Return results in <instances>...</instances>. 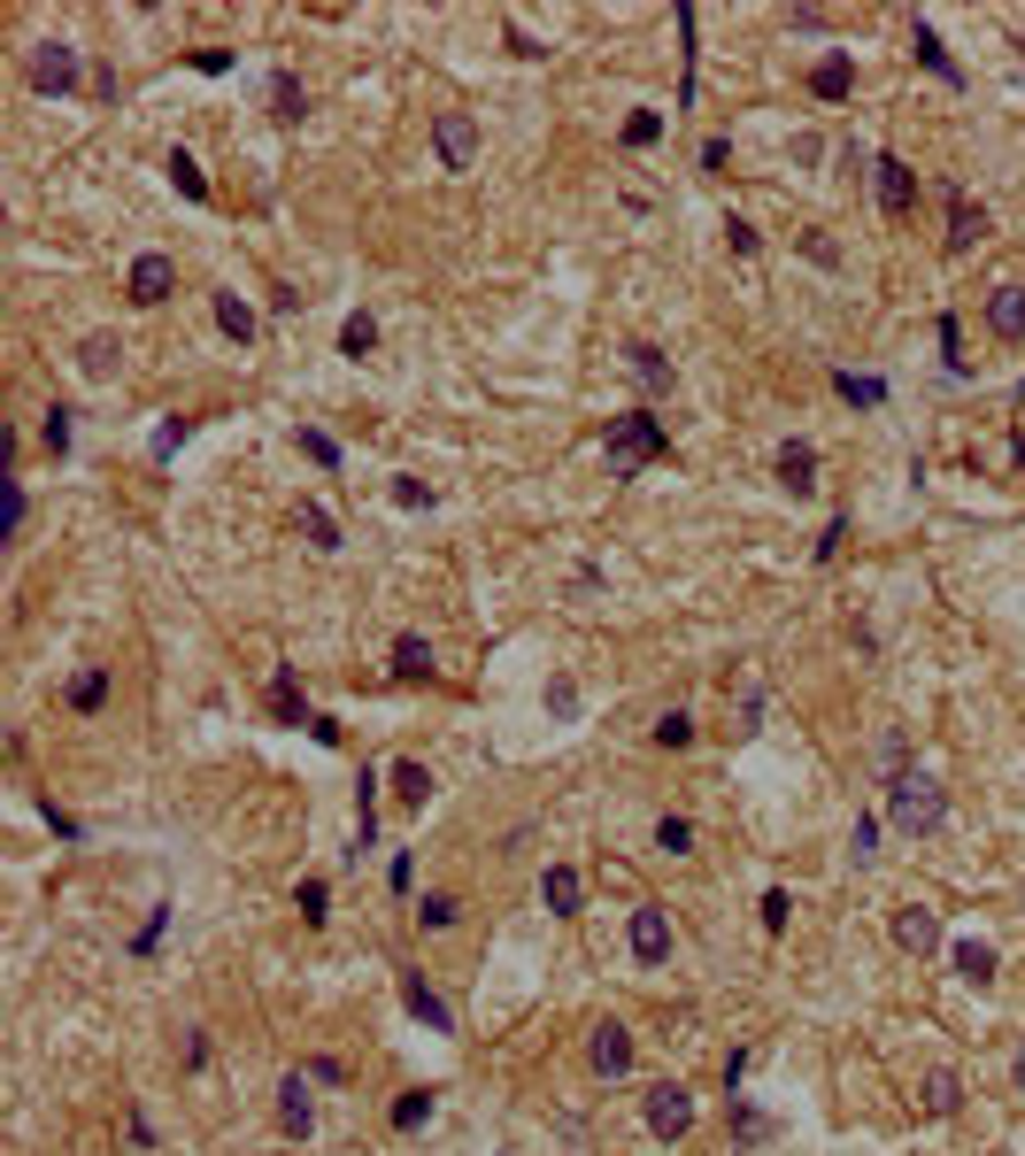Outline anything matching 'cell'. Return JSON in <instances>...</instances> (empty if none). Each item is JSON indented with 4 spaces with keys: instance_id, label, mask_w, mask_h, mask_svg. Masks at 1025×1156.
<instances>
[{
    "instance_id": "1",
    "label": "cell",
    "mask_w": 1025,
    "mask_h": 1156,
    "mask_svg": "<svg viewBox=\"0 0 1025 1156\" xmlns=\"http://www.w3.org/2000/svg\"><path fill=\"white\" fill-rule=\"evenodd\" d=\"M887 818L917 841V833H941L949 825V786L933 779V771H902V779H887Z\"/></svg>"
},
{
    "instance_id": "2",
    "label": "cell",
    "mask_w": 1025,
    "mask_h": 1156,
    "mask_svg": "<svg viewBox=\"0 0 1025 1156\" xmlns=\"http://www.w3.org/2000/svg\"><path fill=\"white\" fill-rule=\"evenodd\" d=\"M602 448H610V471L633 478L640 463H663V456H671V432H663L648 409H625V417H610V439H602Z\"/></svg>"
},
{
    "instance_id": "3",
    "label": "cell",
    "mask_w": 1025,
    "mask_h": 1156,
    "mask_svg": "<svg viewBox=\"0 0 1025 1156\" xmlns=\"http://www.w3.org/2000/svg\"><path fill=\"white\" fill-rule=\"evenodd\" d=\"M433 154H440V170H471L478 162V116L471 109H440L433 116Z\"/></svg>"
},
{
    "instance_id": "4",
    "label": "cell",
    "mask_w": 1025,
    "mask_h": 1156,
    "mask_svg": "<svg viewBox=\"0 0 1025 1156\" xmlns=\"http://www.w3.org/2000/svg\"><path fill=\"white\" fill-rule=\"evenodd\" d=\"M648 1133H655V1141H687V1133H695V1095L678 1087V1080L648 1087Z\"/></svg>"
},
{
    "instance_id": "5",
    "label": "cell",
    "mask_w": 1025,
    "mask_h": 1156,
    "mask_svg": "<svg viewBox=\"0 0 1025 1156\" xmlns=\"http://www.w3.org/2000/svg\"><path fill=\"white\" fill-rule=\"evenodd\" d=\"M32 85H39L47 101H62L70 85H77V47H70V39H39V47H32Z\"/></svg>"
},
{
    "instance_id": "6",
    "label": "cell",
    "mask_w": 1025,
    "mask_h": 1156,
    "mask_svg": "<svg viewBox=\"0 0 1025 1156\" xmlns=\"http://www.w3.org/2000/svg\"><path fill=\"white\" fill-rule=\"evenodd\" d=\"M124 294H132L139 309H162L170 294H178V262H170V254H132V278H124Z\"/></svg>"
},
{
    "instance_id": "7",
    "label": "cell",
    "mask_w": 1025,
    "mask_h": 1156,
    "mask_svg": "<svg viewBox=\"0 0 1025 1156\" xmlns=\"http://www.w3.org/2000/svg\"><path fill=\"white\" fill-rule=\"evenodd\" d=\"M872 177H879V209H887V216H910V201H917V170H910L902 154H879V162H872Z\"/></svg>"
},
{
    "instance_id": "8",
    "label": "cell",
    "mask_w": 1025,
    "mask_h": 1156,
    "mask_svg": "<svg viewBox=\"0 0 1025 1156\" xmlns=\"http://www.w3.org/2000/svg\"><path fill=\"white\" fill-rule=\"evenodd\" d=\"M77 371L93 378V386H109V378L124 371V339H116V332H85V339H77Z\"/></svg>"
},
{
    "instance_id": "9",
    "label": "cell",
    "mask_w": 1025,
    "mask_h": 1156,
    "mask_svg": "<svg viewBox=\"0 0 1025 1156\" xmlns=\"http://www.w3.org/2000/svg\"><path fill=\"white\" fill-rule=\"evenodd\" d=\"M995 232V216L972 201V194H949V254H964V247H979Z\"/></svg>"
},
{
    "instance_id": "10",
    "label": "cell",
    "mask_w": 1025,
    "mask_h": 1156,
    "mask_svg": "<svg viewBox=\"0 0 1025 1156\" xmlns=\"http://www.w3.org/2000/svg\"><path fill=\"white\" fill-rule=\"evenodd\" d=\"M633 956H640V964H671V918H663L655 903L633 910Z\"/></svg>"
},
{
    "instance_id": "11",
    "label": "cell",
    "mask_w": 1025,
    "mask_h": 1156,
    "mask_svg": "<svg viewBox=\"0 0 1025 1156\" xmlns=\"http://www.w3.org/2000/svg\"><path fill=\"white\" fill-rule=\"evenodd\" d=\"M278 1126H286L293 1141H309V1133H316V1103H309V1080H301V1072H286V1080H278Z\"/></svg>"
},
{
    "instance_id": "12",
    "label": "cell",
    "mask_w": 1025,
    "mask_h": 1156,
    "mask_svg": "<svg viewBox=\"0 0 1025 1156\" xmlns=\"http://www.w3.org/2000/svg\"><path fill=\"white\" fill-rule=\"evenodd\" d=\"M895 948L933 956V948H941V918H933V910H917V903H902V910H895Z\"/></svg>"
},
{
    "instance_id": "13",
    "label": "cell",
    "mask_w": 1025,
    "mask_h": 1156,
    "mask_svg": "<svg viewBox=\"0 0 1025 1156\" xmlns=\"http://www.w3.org/2000/svg\"><path fill=\"white\" fill-rule=\"evenodd\" d=\"M401 1003H409V1018H416V1026H433V1033H455V1010H448L433 987H424L416 971H401Z\"/></svg>"
},
{
    "instance_id": "14",
    "label": "cell",
    "mask_w": 1025,
    "mask_h": 1156,
    "mask_svg": "<svg viewBox=\"0 0 1025 1156\" xmlns=\"http://www.w3.org/2000/svg\"><path fill=\"white\" fill-rule=\"evenodd\" d=\"M987 332L1010 339V347L1025 339V286H995V294H987Z\"/></svg>"
},
{
    "instance_id": "15",
    "label": "cell",
    "mask_w": 1025,
    "mask_h": 1156,
    "mask_svg": "<svg viewBox=\"0 0 1025 1156\" xmlns=\"http://www.w3.org/2000/svg\"><path fill=\"white\" fill-rule=\"evenodd\" d=\"M586 1056H593V1072H610V1080H617L625 1064H633V1033H625L617 1018H610V1026H593V1048H586Z\"/></svg>"
},
{
    "instance_id": "16",
    "label": "cell",
    "mask_w": 1025,
    "mask_h": 1156,
    "mask_svg": "<svg viewBox=\"0 0 1025 1156\" xmlns=\"http://www.w3.org/2000/svg\"><path fill=\"white\" fill-rule=\"evenodd\" d=\"M772 471H779V486H787V494H810V486H817V448H810V439H787Z\"/></svg>"
},
{
    "instance_id": "17",
    "label": "cell",
    "mask_w": 1025,
    "mask_h": 1156,
    "mask_svg": "<svg viewBox=\"0 0 1025 1156\" xmlns=\"http://www.w3.org/2000/svg\"><path fill=\"white\" fill-rule=\"evenodd\" d=\"M910 47H917V62H925V70H933V77H941V85H964V70H957V62H949V47H941V32H933V24H925V16H917V24H910Z\"/></svg>"
},
{
    "instance_id": "18",
    "label": "cell",
    "mask_w": 1025,
    "mask_h": 1156,
    "mask_svg": "<svg viewBox=\"0 0 1025 1156\" xmlns=\"http://www.w3.org/2000/svg\"><path fill=\"white\" fill-rule=\"evenodd\" d=\"M625 363H633V378H640L648 394H671V386H678V371L663 363V347H648V339H633V347H625Z\"/></svg>"
},
{
    "instance_id": "19",
    "label": "cell",
    "mask_w": 1025,
    "mask_h": 1156,
    "mask_svg": "<svg viewBox=\"0 0 1025 1156\" xmlns=\"http://www.w3.org/2000/svg\"><path fill=\"white\" fill-rule=\"evenodd\" d=\"M810 94H817V101H848V94H857V62H848V54H825V62L810 70Z\"/></svg>"
},
{
    "instance_id": "20",
    "label": "cell",
    "mask_w": 1025,
    "mask_h": 1156,
    "mask_svg": "<svg viewBox=\"0 0 1025 1156\" xmlns=\"http://www.w3.org/2000/svg\"><path fill=\"white\" fill-rule=\"evenodd\" d=\"M540 903H548L555 918H578V871H571V863H548V871H540Z\"/></svg>"
},
{
    "instance_id": "21",
    "label": "cell",
    "mask_w": 1025,
    "mask_h": 1156,
    "mask_svg": "<svg viewBox=\"0 0 1025 1156\" xmlns=\"http://www.w3.org/2000/svg\"><path fill=\"white\" fill-rule=\"evenodd\" d=\"M925 1118H957V1103H964V1080L957 1072H925Z\"/></svg>"
},
{
    "instance_id": "22",
    "label": "cell",
    "mask_w": 1025,
    "mask_h": 1156,
    "mask_svg": "<svg viewBox=\"0 0 1025 1156\" xmlns=\"http://www.w3.org/2000/svg\"><path fill=\"white\" fill-rule=\"evenodd\" d=\"M271 116H278V124H301V116H309V94H301V77H293V70H278V77H271Z\"/></svg>"
},
{
    "instance_id": "23",
    "label": "cell",
    "mask_w": 1025,
    "mask_h": 1156,
    "mask_svg": "<svg viewBox=\"0 0 1025 1156\" xmlns=\"http://www.w3.org/2000/svg\"><path fill=\"white\" fill-rule=\"evenodd\" d=\"M957 980L995 987V948H987V941H957Z\"/></svg>"
},
{
    "instance_id": "24",
    "label": "cell",
    "mask_w": 1025,
    "mask_h": 1156,
    "mask_svg": "<svg viewBox=\"0 0 1025 1156\" xmlns=\"http://www.w3.org/2000/svg\"><path fill=\"white\" fill-rule=\"evenodd\" d=\"M301 532H309V548H316V556H332V548H339V517H332L324 501H301Z\"/></svg>"
},
{
    "instance_id": "25",
    "label": "cell",
    "mask_w": 1025,
    "mask_h": 1156,
    "mask_svg": "<svg viewBox=\"0 0 1025 1156\" xmlns=\"http://www.w3.org/2000/svg\"><path fill=\"white\" fill-rule=\"evenodd\" d=\"M271 709H278V718H286V725H309V709H301V679H293L286 663L271 671Z\"/></svg>"
},
{
    "instance_id": "26",
    "label": "cell",
    "mask_w": 1025,
    "mask_h": 1156,
    "mask_svg": "<svg viewBox=\"0 0 1025 1156\" xmlns=\"http://www.w3.org/2000/svg\"><path fill=\"white\" fill-rule=\"evenodd\" d=\"M162 170H170V186H178L186 201H209V177H201V162H193L186 147H170V162H162Z\"/></svg>"
},
{
    "instance_id": "27",
    "label": "cell",
    "mask_w": 1025,
    "mask_h": 1156,
    "mask_svg": "<svg viewBox=\"0 0 1025 1156\" xmlns=\"http://www.w3.org/2000/svg\"><path fill=\"white\" fill-rule=\"evenodd\" d=\"M393 794H401V810H424V803H433V771H424V763H393Z\"/></svg>"
},
{
    "instance_id": "28",
    "label": "cell",
    "mask_w": 1025,
    "mask_h": 1156,
    "mask_svg": "<svg viewBox=\"0 0 1025 1156\" xmlns=\"http://www.w3.org/2000/svg\"><path fill=\"white\" fill-rule=\"evenodd\" d=\"M216 332H224V339H239V347H247V339H254V309H247V301H239V294H216Z\"/></svg>"
},
{
    "instance_id": "29",
    "label": "cell",
    "mask_w": 1025,
    "mask_h": 1156,
    "mask_svg": "<svg viewBox=\"0 0 1025 1156\" xmlns=\"http://www.w3.org/2000/svg\"><path fill=\"white\" fill-rule=\"evenodd\" d=\"M371 347H378V316H371V309H355L348 324H339V355H355V363H363Z\"/></svg>"
},
{
    "instance_id": "30",
    "label": "cell",
    "mask_w": 1025,
    "mask_h": 1156,
    "mask_svg": "<svg viewBox=\"0 0 1025 1156\" xmlns=\"http://www.w3.org/2000/svg\"><path fill=\"white\" fill-rule=\"evenodd\" d=\"M393 679H433V648H424L416 633L393 641Z\"/></svg>"
},
{
    "instance_id": "31",
    "label": "cell",
    "mask_w": 1025,
    "mask_h": 1156,
    "mask_svg": "<svg viewBox=\"0 0 1025 1156\" xmlns=\"http://www.w3.org/2000/svg\"><path fill=\"white\" fill-rule=\"evenodd\" d=\"M833 394L857 401V409H879V401H887V386H879V378H857V371H833Z\"/></svg>"
},
{
    "instance_id": "32",
    "label": "cell",
    "mask_w": 1025,
    "mask_h": 1156,
    "mask_svg": "<svg viewBox=\"0 0 1025 1156\" xmlns=\"http://www.w3.org/2000/svg\"><path fill=\"white\" fill-rule=\"evenodd\" d=\"M733 1141H748V1148L772 1141V1118H763L755 1103H740V1095H733Z\"/></svg>"
},
{
    "instance_id": "33",
    "label": "cell",
    "mask_w": 1025,
    "mask_h": 1156,
    "mask_svg": "<svg viewBox=\"0 0 1025 1156\" xmlns=\"http://www.w3.org/2000/svg\"><path fill=\"white\" fill-rule=\"evenodd\" d=\"M293 910H301L309 925H324V918H332V886H324V879H301V886H293Z\"/></svg>"
},
{
    "instance_id": "34",
    "label": "cell",
    "mask_w": 1025,
    "mask_h": 1156,
    "mask_svg": "<svg viewBox=\"0 0 1025 1156\" xmlns=\"http://www.w3.org/2000/svg\"><path fill=\"white\" fill-rule=\"evenodd\" d=\"M455 918H463V903H455V895H424V903H416V925H424V933H448Z\"/></svg>"
},
{
    "instance_id": "35",
    "label": "cell",
    "mask_w": 1025,
    "mask_h": 1156,
    "mask_svg": "<svg viewBox=\"0 0 1025 1156\" xmlns=\"http://www.w3.org/2000/svg\"><path fill=\"white\" fill-rule=\"evenodd\" d=\"M70 417H77L70 401H54V409H47V424H39V439H47V456H70V432H77Z\"/></svg>"
},
{
    "instance_id": "36",
    "label": "cell",
    "mask_w": 1025,
    "mask_h": 1156,
    "mask_svg": "<svg viewBox=\"0 0 1025 1156\" xmlns=\"http://www.w3.org/2000/svg\"><path fill=\"white\" fill-rule=\"evenodd\" d=\"M655 748H695V718H687V709H663V718H655Z\"/></svg>"
},
{
    "instance_id": "37",
    "label": "cell",
    "mask_w": 1025,
    "mask_h": 1156,
    "mask_svg": "<svg viewBox=\"0 0 1025 1156\" xmlns=\"http://www.w3.org/2000/svg\"><path fill=\"white\" fill-rule=\"evenodd\" d=\"M301 456H309L316 471H339V439H332V432H316V424H301Z\"/></svg>"
},
{
    "instance_id": "38",
    "label": "cell",
    "mask_w": 1025,
    "mask_h": 1156,
    "mask_svg": "<svg viewBox=\"0 0 1025 1156\" xmlns=\"http://www.w3.org/2000/svg\"><path fill=\"white\" fill-rule=\"evenodd\" d=\"M109 701V671H77L70 679V709H101Z\"/></svg>"
},
{
    "instance_id": "39",
    "label": "cell",
    "mask_w": 1025,
    "mask_h": 1156,
    "mask_svg": "<svg viewBox=\"0 0 1025 1156\" xmlns=\"http://www.w3.org/2000/svg\"><path fill=\"white\" fill-rule=\"evenodd\" d=\"M424 1118H433V1087H409V1095L393 1103V1126H401V1133H416Z\"/></svg>"
},
{
    "instance_id": "40",
    "label": "cell",
    "mask_w": 1025,
    "mask_h": 1156,
    "mask_svg": "<svg viewBox=\"0 0 1025 1156\" xmlns=\"http://www.w3.org/2000/svg\"><path fill=\"white\" fill-rule=\"evenodd\" d=\"M548 718H578V679H571V671L548 679Z\"/></svg>"
},
{
    "instance_id": "41",
    "label": "cell",
    "mask_w": 1025,
    "mask_h": 1156,
    "mask_svg": "<svg viewBox=\"0 0 1025 1156\" xmlns=\"http://www.w3.org/2000/svg\"><path fill=\"white\" fill-rule=\"evenodd\" d=\"M186 439H193V417H162L154 424V456H178Z\"/></svg>"
},
{
    "instance_id": "42",
    "label": "cell",
    "mask_w": 1025,
    "mask_h": 1156,
    "mask_svg": "<svg viewBox=\"0 0 1025 1156\" xmlns=\"http://www.w3.org/2000/svg\"><path fill=\"white\" fill-rule=\"evenodd\" d=\"M655 848H663V856H687V848H695V825H687V818H663V825H655Z\"/></svg>"
},
{
    "instance_id": "43",
    "label": "cell",
    "mask_w": 1025,
    "mask_h": 1156,
    "mask_svg": "<svg viewBox=\"0 0 1025 1156\" xmlns=\"http://www.w3.org/2000/svg\"><path fill=\"white\" fill-rule=\"evenodd\" d=\"M655 139H663V116H655V109H640V116L625 124V147H655Z\"/></svg>"
},
{
    "instance_id": "44",
    "label": "cell",
    "mask_w": 1025,
    "mask_h": 1156,
    "mask_svg": "<svg viewBox=\"0 0 1025 1156\" xmlns=\"http://www.w3.org/2000/svg\"><path fill=\"white\" fill-rule=\"evenodd\" d=\"M802 254L817 262V271H840V247H833L825 232H802Z\"/></svg>"
},
{
    "instance_id": "45",
    "label": "cell",
    "mask_w": 1025,
    "mask_h": 1156,
    "mask_svg": "<svg viewBox=\"0 0 1025 1156\" xmlns=\"http://www.w3.org/2000/svg\"><path fill=\"white\" fill-rule=\"evenodd\" d=\"M941 355H949V371L964 378L972 363H964V332H957V316H941Z\"/></svg>"
},
{
    "instance_id": "46",
    "label": "cell",
    "mask_w": 1025,
    "mask_h": 1156,
    "mask_svg": "<svg viewBox=\"0 0 1025 1156\" xmlns=\"http://www.w3.org/2000/svg\"><path fill=\"white\" fill-rule=\"evenodd\" d=\"M787 910H795L787 886H772V895H763V933H787Z\"/></svg>"
},
{
    "instance_id": "47",
    "label": "cell",
    "mask_w": 1025,
    "mask_h": 1156,
    "mask_svg": "<svg viewBox=\"0 0 1025 1156\" xmlns=\"http://www.w3.org/2000/svg\"><path fill=\"white\" fill-rule=\"evenodd\" d=\"M725 239H733V254H755V247H763V232H755L748 216H725Z\"/></svg>"
},
{
    "instance_id": "48",
    "label": "cell",
    "mask_w": 1025,
    "mask_h": 1156,
    "mask_svg": "<svg viewBox=\"0 0 1025 1156\" xmlns=\"http://www.w3.org/2000/svg\"><path fill=\"white\" fill-rule=\"evenodd\" d=\"M393 501L401 509H433V486H424V478H393Z\"/></svg>"
},
{
    "instance_id": "49",
    "label": "cell",
    "mask_w": 1025,
    "mask_h": 1156,
    "mask_svg": "<svg viewBox=\"0 0 1025 1156\" xmlns=\"http://www.w3.org/2000/svg\"><path fill=\"white\" fill-rule=\"evenodd\" d=\"M848 848H857V863H864V856H879V818H857V833H848Z\"/></svg>"
},
{
    "instance_id": "50",
    "label": "cell",
    "mask_w": 1025,
    "mask_h": 1156,
    "mask_svg": "<svg viewBox=\"0 0 1025 1156\" xmlns=\"http://www.w3.org/2000/svg\"><path fill=\"white\" fill-rule=\"evenodd\" d=\"M162 925H170V903H154V910H147V925H139V956H154V941H162Z\"/></svg>"
},
{
    "instance_id": "51",
    "label": "cell",
    "mask_w": 1025,
    "mask_h": 1156,
    "mask_svg": "<svg viewBox=\"0 0 1025 1156\" xmlns=\"http://www.w3.org/2000/svg\"><path fill=\"white\" fill-rule=\"evenodd\" d=\"M902 756H910V741H902V733H887V741H879V763H887L895 779H902Z\"/></svg>"
},
{
    "instance_id": "52",
    "label": "cell",
    "mask_w": 1025,
    "mask_h": 1156,
    "mask_svg": "<svg viewBox=\"0 0 1025 1156\" xmlns=\"http://www.w3.org/2000/svg\"><path fill=\"white\" fill-rule=\"evenodd\" d=\"M509 47H517V54H525V62H540V54H548V47H540V39H533V32H525V24H509Z\"/></svg>"
},
{
    "instance_id": "53",
    "label": "cell",
    "mask_w": 1025,
    "mask_h": 1156,
    "mask_svg": "<svg viewBox=\"0 0 1025 1156\" xmlns=\"http://www.w3.org/2000/svg\"><path fill=\"white\" fill-rule=\"evenodd\" d=\"M840 540H848V524L833 517V524H825V540H817V563H833V556H840Z\"/></svg>"
},
{
    "instance_id": "54",
    "label": "cell",
    "mask_w": 1025,
    "mask_h": 1156,
    "mask_svg": "<svg viewBox=\"0 0 1025 1156\" xmlns=\"http://www.w3.org/2000/svg\"><path fill=\"white\" fill-rule=\"evenodd\" d=\"M0 524H9V540L24 532V486H16V478H9V517H0Z\"/></svg>"
},
{
    "instance_id": "55",
    "label": "cell",
    "mask_w": 1025,
    "mask_h": 1156,
    "mask_svg": "<svg viewBox=\"0 0 1025 1156\" xmlns=\"http://www.w3.org/2000/svg\"><path fill=\"white\" fill-rule=\"evenodd\" d=\"M193 70H201V77H224V70H232V54H224V47H209V54H193Z\"/></svg>"
},
{
    "instance_id": "56",
    "label": "cell",
    "mask_w": 1025,
    "mask_h": 1156,
    "mask_svg": "<svg viewBox=\"0 0 1025 1156\" xmlns=\"http://www.w3.org/2000/svg\"><path fill=\"white\" fill-rule=\"evenodd\" d=\"M1017 1095H1025V1048H1017Z\"/></svg>"
},
{
    "instance_id": "57",
    "label": "cell",
    "mask_w": 1025,
    "mask_h": 1156,
    "mask_svg": "<svg viewBox=\"0 0 1025 1156\" xmlns=\"http://www.w3.org/2000/svg\"><path fill=\"white\" fill-rule=\"evenodd\" d=\"M1017 54H1025V39H1017Z\"/></svg>"
}]
</instances>
